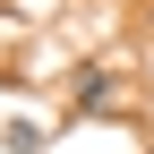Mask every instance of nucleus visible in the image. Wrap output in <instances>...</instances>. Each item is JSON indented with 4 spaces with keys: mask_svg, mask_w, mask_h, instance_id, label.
<instances>
[]
</instances>
